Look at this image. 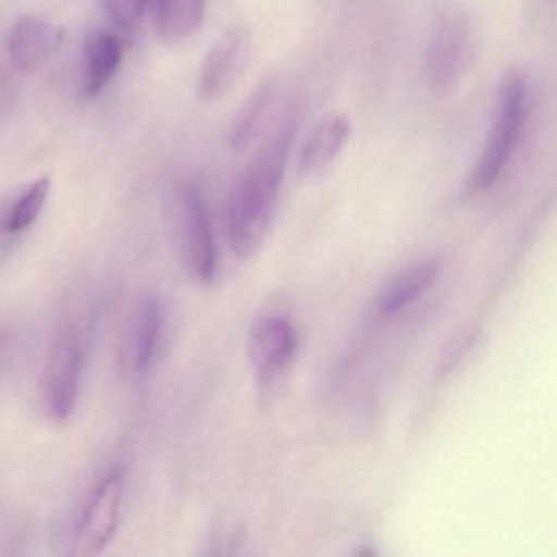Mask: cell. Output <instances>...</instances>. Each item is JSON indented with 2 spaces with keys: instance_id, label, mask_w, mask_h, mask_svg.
<instances>
[{
  "instance_id": "13",
  "label": "cell",
  "mask_w": 557,
  "mask_h": 557,
  "mask_svg": "<svg viewBox=\"0 0 557 557\" xmlns=\"http://www.w3.org/2000/svg\"><path fill=\"white\" fill-rule=\"evenodd\" d=\"M442 265V260L430 257L399 273L381 296V312L386 315L397 314L422 298L423 293L429 292L438 278Z\"/></svg>"
},
{
  "instance_id": "4",
  "label": "cell",
  "mask_w": 557,
  "mask_h": 557,
  "mask_svg": "<svg viewBox=\"0 0 557 557\" xmlns=\"http://www.w3.org/2000/svg\"><path fill=\"white\" fill-rule=\"evenodd\" d=\"M86 355L87 331L83 322L66 315L54 332L44 370L45 407L57 422L70 420L76 409Z\"/></svg>"
},
{
  "instance_id": "1",
  "label": "cell",
  "mask_w": 557,
  "mask_h": 557,
  "mask_svg": "<svg viewBox=\"0 0 557 557\" xmlns=\"http://www.w3.org/2000/svg\"><path fill=\"white\" fill-rule=\"evenodd\" d=\"M298 125L299 115L295 110L280 120L234 191L227 214V233L231 247L239 259H249L265 240Z\"/></svg>"
},
{
  "instance_id": "16",
  "label": "cell",
  "mask_w": 557,
  "mask_h": 557,
  "mask_svg": "<svg viewBox=\"0 0 557 557\" xmlns=\"http://www.w3.org/2000/svg\"><path fill=\"white\" fill-rule=\"evenodd\" d=\"M50 188L51 182L48 177L38 178L35 184H32V187L27 188L18 198L17 203L0 220V233L14 236V234H22L30 230L44 211Z\"/></svg>"
},
{
  "instance_id": "15",
  "label": "cell",
  "mask_w": 557,
  "mask_h": 557,
  "mask_svg": "<svg viewBox=\"0 0 557 557\" xmlns=\"http://www.w3.org/2000/svg\"><path fill=\"white\" fill-rule=\"evenodd\" d=\"M275 83L267 81L247 99L234 120L230 132V146L234 151H243L256 139L265 123L267 113L275 100Z\"/></svg>"
},
{
  "instance_id": "7",
  "label": "cell",
  "mask_w": 557,
  "mask_h": 557,
  "mask_svg": "<svg viewBox=\"0 0 557 557\" xmlns=\"http://www.w3.org/2000/svg\"><path fill=\"white\" fill-rule=\"evenodd\" d=\"M164 332V312L154 296L136 302L120 338V364L126 374L148 373L158 357Z\"/></svg>"
},
{
  "instance_id": "18",
  "label": "cell",
  "mask_w": 557,
  "mask_h": 557,
  "mask_svg": "<svg viewBox=\"0 0 557 557\" xmlns=\"http://www.w3.org/2000/svg\"><path fill=\"white\" fill-rule=\"evenodd\" d=\"M107 14L119 30L135 32L145 17L148 0H103Z\"/></svg>"
},
{
  "instance_id": "8",
  "label": "cell",
  "mask_w": 557,
  "mask_h": 557,
  "mask_svg": "<svg viewBox=\"0 0 557 557\" xmlns=\"http://www.w3.org/2000/svg\"><path fill=\"white\" fill-rule=\"evenodd\" d=\"M296 350L298 331L285 315H263L250 329L247 354L260 383H272L283 374L295 358Z\"/></svg>"
},
{
  "instance_id": "14",
  "label": "cell",
  "mask_w": 557,
  "mask_h": 557,
  "mask_svg": "<svg viewBox=\"0 0 557 557\" xmlns=\"http://www.w3.org/2000/svg\"><path fill=\"white\" fill-rule=\"evenodd\" d=\"M156 30L168 41L190 38L205 17V0H148Z\"/></svg>"
},
{
  "instance_id": "12",
  "label": "cell",
  "mask_w": 557,
  "mask_h": 557,
  "mask_svg": "<svg viewBox=\"0 0 557 557\" xmlns=\"http://www.w3.org/2000/svg\"><path fill=\"white\" fill-rule=\"evenodd\" d=\"M125 54V44L116 34L99 32L87 40L84 48L83 99L92 100L109 86Z\"/></svg>"
},
{
  "instance_id": "9",
  "label": "cell",
  "mask_w": 557,
  "mask_h": 557,
  "mask_svg": "<svg viewBox=\"0 0 557 557\" xmlns=\"http://www.w3.org/2000/svg\"><path fill=\"white\" fill-rule=\"evenodd\" d=\"M246 57L243 32L231 28L224 32L208 51L197 79V96L203 102L221 99L236 83Z\"/></svg>"
},
{
  "instance_id": "3",
  "label": "cell",
  "mask_w": 557,
  "mask_h": 557,
  "mask_svg": "<svg viewBox=\"0 0 557 557\" xmlns=\"http://www.w3.org/2000/svg\"><path fill=\"white\" fill-rule=\"evenodd\" d=\"M475 50L474 24L465 9L445 5L433 22L423 71L435 94H449L461 84Z\"/></svg>"
},
{
  "instance_id": "10",
  "label": "cell",
  "mask_w": 557,
  "mask_h": 557,
  "mask_svg": "<svg viewBox=\"0 0 557 557\" xmlns=\"http://www.w3.org/2000/svg\"><path fill=\"white\" fill-rule=\"evenodd\" d=\"M63 40V30L38 15H24L9 32L8 51L12 66L34 73L53 57Z\"/></svg>"
},
{
  "instance_id": "6",
  "label": "cell",
  "mask_w": 557,
  "mask_h": 557,
  "mask_svg": "<svg viewBox=\"0 0 557 557\" xmlns=\"http://www.w3.org/2000/svg\"><path fill=\"white\" fill-rule=\"evenodd\" d=\"M182 259L197 282L211 283L218 272V250L207 203L195 185L187 184L178 201Z\"/></svg>"
},
{
  "instance_id": "11",
  "label": "cell",
  "mask_w": 557,
  "mask_h": 557,
  "mask_svg": "<svg viewBox=\"0 0 557 557\" xmlns=\"http://www.w3.org/2000/svg\"><path fill=\"white\" fill-rule=\"evenodd\" d=\"M351 135L350 120L344 113H331L322 119L299 152V172L314 177L327 171L344 151Z\"/></svg>"
},
{
  "instance_id": "2",
  "label": "cell",
  "mask_w": 557,
  "mask_h": 557,
  "mask_svg": "<svg viewBox=\"0 0 557 557\" xmlns=\"http://www.w3.org/2000/svg\"><path fill=\"white\" fill-rule=\"evenodd\" d=\"M527 113V81L510 74L498 89L491 129L465 184L466 197L485 194L500 181L523 135Z\"/></svg>"
},
{
  "instance_id": "5",
  "label": "cell",
  "mask_w": 557,
  "mask_h": 557,
  "mask_svg": "<svg viewBox=\"0 0 557 557\" xmlns=\"http://www.w3.org/2000/svg\"><path fill=\"white\" fill-rule=\"evenodd\" d=\"M125 497V472L112 469L100 479L81 511L74 531V554L81 557L97 556L115 536Z\"/></svg>"
},
{
  "instance_id": "17",
  "label": "cell",
  "mask_w": 557,
  "mask_h": 557,
  "mask_svg": "<svg viewBox=\"0 0 557 557\" xmlns=\"http://www.w3.org/2000/svg\"><path fill=\"white\" fill-rule=\"evenodd\" d=\"M478 337V329L471 327L462 329L461 332L455 334V337L449 338V341L443 345L438 360H436V374H438L440 377L451 374L453 371L462 363V360L468 357Z\"/></svg>"
},
{
  "instance_id": "19",
  "label": "cell",
  "mask_w": 557,
  "mask_h": 557,
  "mask_svg": "<svg viewBox=\"0 0 557 557\" xmlns=\"http://www.w3.org/2000/svg\"><path fill=\"white\" fill-rule=\"evenodd\" d=\"M240 534H243V530L236 523L224 521V523L218 524L216 531L213 533V540H211L213 554L233 553V547L239 546Z\"/></svg>"
}]
</instances>
